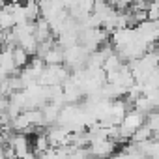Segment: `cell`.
<instances>
[{"label":"cell","mask_w":159,"mask_h":159,"mask_svg":"<svg viewBox=\"0 0 159 159\" xmlns=\"http://www.w3.org/2000/svg\"><path fill=\"white\" fill-rule=\"evenodd\" d=\"M157 17H159V6H157V0H153V2H150L148 8H146V21L157 23Z\"/></svg>","instance_id":"7c38bea8"},{"label":"cell","mask_w":159,"mask_h":159,"mask_svg":"<svg viewBox=\"0 0 159 159\" xmlns=\"http://www.w3.org/2000/svg\"><path fill=\"white\" fill-rule=\"evenodd\" d=\"M148 139H157L150 129H148V125L146 124H142L139 129H135L133 131V135L129 137V140H133L135 144H139V142H144V140H148Z\"/></svg>","instance_id":"30bf717a"},{"label":"cell","mask_w":159,"mask_h":159,"mask_svg":"<svg viewBox=\"0 0 159 159\" xmlns=\"http://www.w3.org/2000/svg\"><path fill=\"white\" fill-rule=\"evenodd\" d=\"M45 137L49 140L51 148H60V146H69L71 131L64 125H49L45 131Z\"/></svg>","instance_id":"7a4b0ae2"},{"label":"cell","mask_w":159,"mask_h":159,"mask_svg":"<svg viewBox=\"0 0 159 159\" xmlns=\"http://www.w3.org/2000/svg\"><path fill=\"white\" fill-rule=\"evenodd\" d=\"M49 148H51V146H49V140H47V137H45V131L36 133V137H34V144H30V150H32L36 155H39V153L47 152Z\"/></svg>","instance_id":"ba28073f"},{"label":"cell","mask_w":159,"mask_h":159,"mask_svg":"<svg viewBox=\"0 0 159 159\" xmlns=\"http://www.w3.org/2000/svg\"><path fill=\"white\" fill-rule=\"evenodd\" d=\"M88 153L92 159H109L116 153V142L112 140H94L88 144Z\"/></svg>","instance_id":"3957f363"},{"label":"cell","mask_w":159,"mask_h":159,"mask_svg":"<svg viewBox=\"0 0 159 159\" xmlns=\"http://www.w3.org/2000/svg\"><path fill=\"white\" fill-rule=\"evenodd\" d=\"M11 49L13 47H4L0 49V73L10 77V75H17L15 64H13V56H11Z\"/></svg>","instance_id":"5b68a950"},{"label":"cell","mask_w":159,"mask_h":159,"mask_svg":"<svg viewBox=\"0 0 159 159\" xmlns=\"http://www.w3.org/2000/svg\"><path fill=\"white\" fill-rule=\"evenodd\" d=\"M15 26L13 21V4H4L0 8V32H10Z\"/></svg>","instance_id":"8992f818"},{"label":"cell","mask_w":159,"mask_h":159,"mask_svg":"<svg viewBox=\"0 0 159 159\" xmlns=\"http://www.w3.org/2000/svg\"><path fill=\"white\" fill-rule=\"evenodd\" d=\"M23 10H25V15H26V21L28 23H34L39 19V6H38V0H26L23 4Z\"/></svg>","instance_id":"9c48e42d"},{"label":"cell","mask_w":159,"mask_h":159,"mask_svg":"<svg viewBox=\"0 0 159 159\" xmlns=\"http://www.w3.org/2000/svg\"><path fill=\"white\" fill-rule=\"evenodd\" d=\"M11 56H13L15 69H19V67H25V66L28 64V60H30V56L26 54V51H25V49H21V47H17V45L11 49Z\"/></svg>","instance_id":"8fae6325"},{"label":"cell","mask_w":159,"mask_h":159,"mask_svg":"<svg viewBox=\"0 0 159 159\" xmlns=\"http://www.w3.org/2000/svg\"><path fill=\"white\" fill-rule=\"evenodd\" d=\"M67 77H69V69L64 64L45 66V69L41 71V75L38 79V84L39 86H62Z\"/></svg>","instance_id":"6da1fadb"},{"label":"cell","mask_w":159,"mask_h":159,"mask_svg":"<svg viewBox=\"0 0 159 159\" xmlns=\"http://www.w3.org/2000/svg\"><path fill=\"white\" fill-rule=\"evenodd\" d=\"M6 109H8V98L0 94V112H6Z\"/></svg>","instance_id":"4fadbf2b"},{"label":"cell","mask_w":159,"mask_h":159,"mask_svg":"<svg viewBox=\"0 0 159 159\" xmlns=\"http://www.w3.org/2000/svg\"><path fill=\"white\" fill-rule=\"evenodd\" d=\"M43 64L45 66H58V64H64V49H60L58 45H52L43 56H41Z\"/></svg>","instance_id":"52a82bcc"},{"label":"cell","mask_w":159,"mask_h":159,"mask_svg":"<svg viewBox=\"0 0 159 159\" xmlns=\"http://www.w3.org/2000/svg\"><path fill=\"white\" fill-rule=\"evenodd\" d=\"M6 142H8L10 150L13 152L15 159H21V157H25L28 152H32V150H30V139H28V135H23V133H11L10 139H8Z\"/></svg>","instance_id":"277c9868"}]
</instances>
